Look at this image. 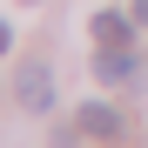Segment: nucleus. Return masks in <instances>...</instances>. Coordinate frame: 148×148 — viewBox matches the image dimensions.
<instances>
[{
  "label": "nucleus",
  "mask_w": 148,
  "mask_h": 148,
  "mask_svg": "<svg viewBox=\"0 0 148 148\" xmlns=\"http://www.w3.org/2000/svg\"><path fill=\"white\" fill-rule=\"evenodd\" d=\"M14 94H20V108L47 114V108H54V67H47V61H27L20 81H14Z\"/></svg>",
  "instance_id": "nucleus-1"
},
{
  "label": "nucleus",
  "mask_w": 148,
  "mask_h": 148,
  "mask_svg": "<svg viewBox=\"0 0 148 148\" xmlns=\"http://www.w3.org/2000/svg\"><path fill=\"white\" fill-rule=\"evenodd\" d=\"M94 40L101 47H128L135 40V14H94Z\"/></svg>",
  "instance_id": "nucleus-2"
},
{
  "label": "nucleus",
  "mask_w": 148,
  "mask_h": 148,
  "mask_svg": "<svg viewBox=\"0 0 148 148\" xmlns=\"http://www.w3.org/2000/svg\"><path fill=\"white\" fill-rule=\"evenodd\" d=\"M81 135H101V141H114V135H121V114H114L108 101H88V108H81Z\"/></svg>",
  "instance_id": "nucleus-3"
},
{
  "label": "nucleus",
  "mask_w": 148,
  "mask_h": 148,
  "mask_svg": "<svg viewBox=\"0 0 148 148\" xmlns=\"http://www.w3.org/2000/svg\"><path fill=\"white\" fill-rule=\"evenodd\" d=\"M141 61H135V47H108V54H94V74L101 81H128Z\"/></svg>",
  "instance_id": "nucleus-4"
},
{
  "label": "nucleus",
  "mask_w": 148,
  "mask_h": 148,
  "mask_svg": "<svg viewBox=\"0 0 148 148\" xmlns=\"http://www.w3.org/2000/svg\"><path fill=\"white\" fill-rule=\"evenodd\" d=\"M135 27H148V0H135Z\"/></svg>",
  "instance_id": "nucleus-5"
},
{
  "label": "nucleus",
  "mask_w": 148,
  "mask_h": 148,
  "mask_svg": "<svg viewBox=\"0 0 148 148\" xmlns=\"http://www.w3.org/2000/svg\"><path fill=\"white\" fill-rule=\"evenodd\" d=\"M7 40H14V27H7V20H0V54H7Z\"/></svg>",
  "instance_id": "nucleus-6"
}]
</instances>
